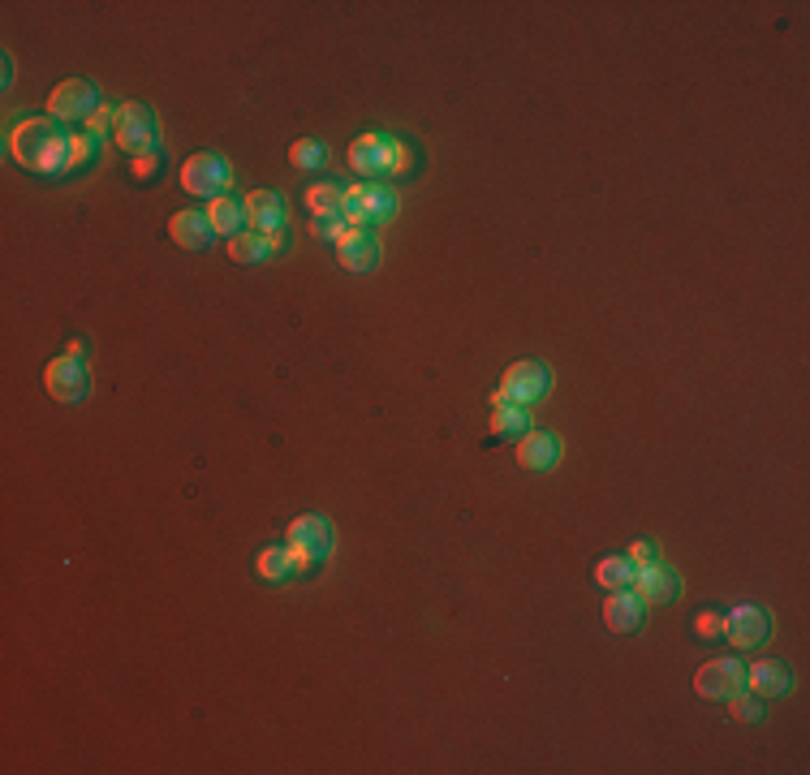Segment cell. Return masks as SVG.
Masks as SVG:
<instances>
[{
    "instance_id": "5",
    "label": "cell",
    "mask_w": 810,
    "mask_h": 775,
    "mask_svg": "<svg viewBox=\"0 0 810 775\" xmlns=\"http://www.w3.org/2000/svg\"><path fill=\"white\" fill-rule=\"evenodd\" d=\"M328 552H333V525H328V517L306 513L289 525V556H293L298 569L319 565Z\"/></svg>"
},
{
    "instance_id": "14",
    "label": "cell",
    "mask_w": 810,
    "mask_h": 775,
    "mask_svg": "<svg viewBox=\"0 0 810 775\" xmlns=\"http://www.w3.org/2000/svg\"><path fill=\"white\" fill-rule=\"evenodd\" d=\"M169 238L178 242L181 251H207L211 238H216V229H211L207 211H173V220H169Z\"/></svg>"
},
{
    "instance_id": "17",
    "label": "cell",
    "mask_w": 810,
    "mask_h": 775,
    "mask_svg": "<svg viewBox=\"0 0 810 775\" xmlns=\"http://www.w3.org/2000/svg\"><path fill=\"white\" fill-rule=\"evenodd\" d=\"M642 611H646V603L638 600V591H608V600H604V625L613 629V633H633L638 629V620H642Z\"/></svg>"
},
{
    "instance_id": "31",
    "label": "cell",
    "mask_w": 810,
    "mask_h": 775,
    "mask_svg": "<svg viewBox=\"0 0 810 775\" xmlns=\"http://www.w3.org/2000/svg\"><path fill=\"white\" fill-rule=\"evenodd\" d=\"M655 556H660V552H655V543H646V538L630 547V565H633V569H646V565H655Z\"/></svg>"
},
{
    "instance_id": "1",
    "label": "cell",
    "mask_w": 810,
    "mask_h": 775,
    "mask_svg": "<svg viewBox=\"0 0 810 775\" xmlns=\"http://www.w3.org/2000/svg\"><path fill=\"white\" fill-rule=\"evenodd\" d=\"M70 143L74 134H65V125L52 117H26L9 134L13 160L31 172H70Z\"/></svg>"
},
{
    "instance_id": "16",
    "label": "cell",
    "mask_w": 810,
    "mask_h": 775,
    "mask_svg": "<svg viewBox=\"0 0 810 775\" xmlns=\"http://www.w3.org/2000/svg\"><path fill=\"white\" fill-rule=\"evenodd\" d=\"M560 461V439L552 431H527L518 439V465L522 470H552Z\"/></svg>"
},
{
    "instance_id": "27",
    "label": "cell",
    "mask_w": 810,
    "mask_h": 775,
    "mask_svg": "<svg viewBox=\"0 0 810 775\" xmlns=\"http://www.w3.org/2000/svg\"><path fill=\"white\" fill-rule=\"evenodd\" d=\"M346 229H350V225H346L341 216H315V220H311V233L324 238V242H337Z\"/></svg>"
},
{
    "instance_id": "21",
    "label": "cell",
    "mask_w": 810,
    "mask_h": 775,
    "mask_svg": "<svg viewBox=\"0 0 810 775\" xmlns=\"http://www.w3.org/2000/svg\"><path fill=\"white\" fill-rule=\"evenodd\" d=\"M341 207H346V190L337 181H315L306 190V211L311 216H341Z\"/></svg>"
},
{
    "instance_id": "18",
    "label": "cell",
    "mask_w": 810,
    "mask_h": 775,
    "mask_svg": "<svg viewBox=\"0 0 810 775\" xmlns=\"http://www.w3.org/2000/svg\"><path fill=\"white\" fill-rule=\"evenodd\" d=\"M207 220H211V229H216V238H238V233H246V203L242 198H233V194H220V198H211L207 203Z\"/></svg>"
},
{
    "instance_id": "23",
    "label": "cell",
    "mask_w": 810,
    "mask_h": 775,
    "mask_svg": "<svg viewBox=\"0 0 810 775\" xmlns=\"http://www.w3.org/2000/svg\"><path fill=\"white\" fill-rule=\"evenodd\" d=\"M633 573H638V569L630 565V556H604V560L595 565V582H600L604 591H626L633 582Z\"/></svg>"
},
{
    "instance_id": "28",
    "label": "cell",
    "mask_w": 810,
    "mask_h": 775,
    "mask_svg": "<svg viewBox=\"0 0 810 775\" xmlns=\"http://www.w3.org/2000/svg\"><path fill=\"white\" fill-rule=\"evenodd\" d=\"M90 152H95V138H90V134H74V143H70V169L87 165Z\"/></svg>"
},
{
    "instance_id": "13",
    "label": "cell",
    "mask_w": 810,
    "mask_h": 775,
    "mask_svg": "<svg viewBox=\"0 0 810 775\" xmlns=\"http://www.w3.org/2000/svg\"><path fill=\"white\" fill-rule=\"evenodd\" d=\"M633 591H638V600L642 603H668L681 595V578H677V569L673 565H646V569H638L633 573Z\"/></svg>"
},
{
    "instance_id": "19",
    "label": "cell",
    "mask_w": 810,
    "mask_h": 775,
    "mask_svg": "<svg viewBox=\"0 0 810 775\" xmlns=\"http://www.w3.org/2000/svg\"><path fill=\"white\" fill-rule=\"evenodd\" d=\"M746 686L754 689L759 698H781V693H789L794 677H789V668L781 659H759V664H750Z\"/></svg>"
},
{
    "instance_id": "6",
    "label": "cell",
    "mask_w": 810,
    "mask_h": 775,
    "mask_svg": "<svg viewBox=\"0 0 810 775\" xmlns=\"http://www.w3.org/2000/svg\"><path fill=\"white\" fill-rule=\"evenodd\" d=\"M552 392V371L543 362H513L505 375H500V392L496 401H513V405H535Z\"/></svg>"
},
{
    "instance_id": "11",
    "label": "cell",
    "mask_w": 810,
    "mask_h": 775,
    "mask_svg": "<svg viewBox=\"0 0 810 775\" xmlns=\"http://www.w3.org/2000/svg\"><path fill=\"white\" fill-rule=\"evenodd\" d=\"M333 246H337V263L346 271H371L379 263V242H375L371 229H346Z\"/></svg>"
},
{
    "instance_id": "25",
    "label": "cell",
    "mask_w": 810,
    "mask_h": 775,
    "mask_svg": "<svg viewBox=\"0 0 810 775\" xmlns=\"http://www.w3.org/2000/svg\"><path fill=\"white\" fill-rule=\"evenodd\" d=\"M289 165H293V169H324V165H328V147H324L319 138H298V143L289 147Z\"/></svg>"
},
{
    "instance_id": "24",
    "label": "cell",
    "mask_w": 810,
    "mask_h": 775,
    "mask_svg": "<svg viewBox=\"0 0 810 775\" xmlns=\"http://www.w3.org/2000/svg\"><path fill=\"white\" fill-rule=\"evenodd\" d=\"M293 569H298V565H293L289 547H264V552L255 556V573H259L264 582H289Z\"/></svg>"
},
{
    "instance_id": "26",
    "label": "cell",
    "mask_w": 810,
    "mask_h": 775,
    "mask_svg": "<svg viewBox=\"0 0 810 775\" xmlns=\"http://www.w3.org/2000/svg\"><path fill=\"white\" fill-rule=\"evenodd\" d=\"M728 711H733V719H741V724H759V719H763V698L737 689V693L728 698Z\"/></svg>"
},
{
    "instance_id": "15",
    "label": "cell",
    "mask_w": 810,
    "mask_h": 775,
    "mask_svg": "<svg viewBox=\"0 0 810 775\" xmlns=\"http://www.w3.org/2000/svg\"><path fill=\"white\" fill-rule=\"evenodd\" d=\"M242 203H246V220H251L255 233H276V229H285V198H280L276 190H251Z\"/></svg>"
},
{
    "instance_id": "10",
    "label": "cell",
    "mask_w": 810,
    "mask_h": 775,
    "mask_svg": "<svg viewBox=\"0 0 810 775\" xmlns=\"http://www.w3.org/2000/svg\"><path fill=\"white\" fill-rule=\"evenodd\" d=\"M737 689H746V668L737 659H712L694 677V693L708 702H728Z\"/></svg>"
},
{
    "instance_id": "32",
    "label": "cell",
    "mask_w": 810,
    "mask_h": 775,
    "mask_svg": "<svg viewBox=\"0 0 810 775\" xmlns=\"http://www.w3.org/2000/svg\"><path fill=\"white\" fill-rule=\"evenodd\" d=\"M156 169H160V152H156V156H143V160H134V177H143V181H147V177H152Z\"/></svg>"
},
{
    "instance_id": "22",
    "label": "cell",
    "mask_w": 810,
    "mask_h": 775,
    "mask_svg": "<svg viewBox=\"0 0 810 775\" xmlns=\"http://www.w3.org/2000/svg\"><path fill=\"white\" fill-rule=\"evenodd\" d=\"M276 251H271L268 233H238V238H229V258L233 263H264V258H271Z\"/></svg>"
},
{
    "instance_id": "4",
    "label": "cell",
    "mask_w": 810,
    "mask_h": 775,
    "mask_svg": "<svg viewBox=\"0 0 810 775\" xmlns=\"http://www.w3.org/2000/svg\"><path fill=\"white\" fill-rule=\"evenodd\" d=\"M117 147L130 156V160H143V156H156L160 152V130H156V112L147 104H121L117 108Z\"/></svg>"
},
{
    "instance_id": "20",
    "label": "cell",
    "mask_w": 810,
    "mask_h": 775,
    "mask_svg": "<svg viewBox=\"0 0 810 775\" xmlns=\"http://www.w3.org/2000/svg\"><path fill=\"white\" fill-rule=\"evenodd\" d=\"M527 431H531L527 405H513V401H496L492 397V435L496 439H522Z\"/></svg>"
},
{
    "instance_id": "9",
    "label": "cell",
    "mask_w": 810,
    "mask_h": 775,
    "mask_svg": "<svg viewBox=\"0 0 810 775\" xmlns=\"http://www.w3.org/2000/svg\"><path fill=\"white\" fill-rule=\"evenodd\" d=\"M99 104H104V99H99V90H95L87 78H65V83L48 95V117L61 121V125H70V121H90V112H95Z\"/></svg>"
},
{
    "instance_id": "30",
    "label": "cell",
    "mask_w": 810,
    "mask_h": 775,
    "mask_svg": "<svg viewBox=\"0 0 810 775\" xmlns=\"http://www.w3.org/2000/svg\"><path fill=\"white\" fill-rule=\"evenodd\" d=\"M108 125H117V112L108 108V104H99L95 112H90V121H87V130H90V138H99Z\"/></svg>"
},
{
    "instance_id": "8",
    "label": "cell",
    "mask_w": 810,
    "mask_h": 775,
    "mask_svg": "<svg viewBox=\"0 0 810 775\" xmlns=\"http://www.w3.org/2000/svg\"><path fill=\"white\" fill-rule=\"evenodd\" d=\"M44 388H48V397H52V401H65V405L83 401V397H87V388H90L87 362H83V358H74V353L52 358V362L44 366Z\"/></svg>"
},
{
    "instance_id": "29",
    "label": "cell",
    "mask_w": 810,
    "mask_h": 775,
    "mask_svg": "<svg viewBox=\"0 0 810 775\" xmlns=\"http://www.w3.org/2000/svg\"><path fill=\"white\" fill-rule=\"evenodd\" d=\"M694 629H699V638H721V633H724V616H721V611H699Z\"/></svg>"
},
{
    "instance_id": "7",
    "label": "cell",
    "mask_w": 810,
    "mask_h": 775,
    "mask_svg": "<svg viewBox=\"0 0 810 775\" xmlns=\"http://www.w3.org/2000/svg\"><path fill=\"white\" fill-rule=\"evenodd\" d=\"M229 181H233L229 165H225L220 156H211V152H198V156H190V160L181 165V190H185V194L220 198V194H229Z\"/></svg>"
},
{
    "instance_id": "2",
    "label": "cell",
    "mask_w": 810,
    "mask_h": 775,
    "mask_svg": "<svg viewBox=\"0 0 810 775\" xmlns=\"http://www.w3.org/2000/svg\"><path fill=\"white\" fill-rule=\"evenodd\" d=\"M350 169L366 177V181H379V177H397V172L410 169V156H406V143L388 138V134H362L350 143Z\"/></svg>"
},
{
    "instance_id": "12",
    "label": "cell",
    "mask_w": 810,
    "mask_h": 775,
    "mask_svg": "<svg viewBox=\"0 0 810 775\" xmlns=\"http://www.w3.org/2000/svg\"><path fill=\"white\" fill-rule=\"evenodd\" d=\"M767 629H772V616L763 607H737L733 616H724V638L733 646H741V651L759 646L767 638Z\"/></svg>"
},
{
    "instance_id": "3",
    "label": "cell",
    "mask_w": 810,
    "mask_h": 775,
    "mask_svg": "<svg viewBox=\"0 0 810 775\" xmlns=\"http://www.w3.org/2000/svg\"><path fill=\"white\" fill-rule=\"evenodd\" d=\"M397 216V190L388 181H359L346 190V207H341V220L350 229H371V225H384Z\"/></svg>"
}]
</instances>
